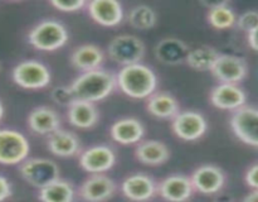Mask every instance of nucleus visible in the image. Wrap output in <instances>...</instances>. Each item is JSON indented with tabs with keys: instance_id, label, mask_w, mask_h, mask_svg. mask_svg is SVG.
<instances>
[{
	"instance_id": "nucleus-5",
	"label": "nucleus",
	"mask_w": 258,
	"mask_h": 202,
	"mask_svg": "<svg viewBox=\"0 0 258 202\" xmlns=\"http://www.w3.org/2000/svg\"><path fill=\"white\" fill-rule=\"evenodd\" d=\"M12 78L24 90H42L49 85L52 75L48 66L40 61L25 60L13 68Z\"/></svg>"
},
{
	"instance_id": "nucleus-9",
	"label": "nucleus",
	"mask_w": 258,
	"mask_h": 202,
	"mask_svg": "<svg viewBox=\"0 0 258 202\" xmlns=\"http://www.w3.org/2000/svg\"><path fill=\"white\" fill-rule=\"evenodd\" d=\"M173 133L184 141H196L208 130V123L203 114L194 110L180 111L171 120Z\"/></svg>"
},
{
	"instance_id": "nucleus-1",
	"label": "nucleus",
	"mask_w": 258,
	"mask_h": 202,
	"mask_svg": "<svg viewBox=\"0 0 258 202\" xmlns=\"http://www.w3.org/2000/svg\"><path fill=\"white\" fill-rule=\"evenodd\" d=\"M117 87L126 96L144 100L153 95L158 87V76L153 68L144 63L125 66L116 75Z\"/></svg>"
},
{
	"instance_id": "nucleus-4",
	"label": "nucleus",
	"mask_w": 258,
	"mask_h": 202,
	"mask_svg": "<svg viewBox=\"0 0 258 202\" xmlns=\"http://www.w3.org/2000/svg\"><path fill=\"white\" fill-rule=\"evenodd\" d=\"M145 53V43L133 34L116 35L107 45V55L110 60L122 67L141 63Z\"/></svg>"
},
{
	"instance_id": "nucleus-37",
	"label": "nucleus",
	"mask_w": 258,
	"mask_h": 202,
	"mask_svg": "<svg viewBox=\"0 0 258 202\" xmlns=\"http://www.w3.org/2000/svg\"><path fill=\"white\" fill-rule=\"evenodd\" d=\"M4 111H5L4 105H3V103H2V101H0V120H2L3 116H4Z\"/></svg>"
},
{
	"instance_id": "nucleus-33",
	"label": "nucleus",
	"mask_w": 258,
	"mask_h": 202,
	"mask_svg": "<svg viewBox=\"0 0 258 202\" xmlns=\"http://www.w3.org/2000/svg\"><path fill=\"white\" fill-rule=\"evenodd\" d=\"M244 182L252 189H258V163L252 164L244 174Z\"/></svg>"
},
{
	"instance_id": "nucleus-3",
	"label": "nucleus",
	"mask_w": 258,
	"mask_h": 202,
	"mask_svg": "<svg viewBox=\"0 0 258 202\" xmlns=\"http://www.w3.org/2000/svg\"><path fill=\"white\" fill-rule=\"evenodd\" d=\"M68 30L63 23L54 19H44L28 33V43L43 52H54L67 43Z\"/></svg>"
},
{
	"instance_id": "nucleus-29",
	"label": "nucleus",
	"mask_w": 258,
	"mask_h": 202,
	"mask_svg": "<svg viewBox=\"0 0 258 202\" xmlns=\"http://www.w3.org/2000/svg\"><path fill=\"white\" fill-rule=\"evenodd\" d=\"M158 22L156 12L149 5H136L128 12L127 23L138 30H149Z\"/></svg>"
},
{
	"instance_id": "nucleus-12",
	"label": "nucleus",
	"mask_w": 258,
	"mask_h": 202,
	"mask_svg": "<svg viewBox=\"0 0 258 202\" xmlns=\"http://www.w3.org/2000/svg\"><path fill=\"white\" fill-rule=\"evenodd\" d=\"M121 191L133 202H146L158 193V183L153 177L145 173H133L121 183Z\"/></svg>"
},
{
	"instance_id": "nucleus-34",
	"label": "nucleus",
	"mask_w": 258,
	"mask_h": 202,
	"mask_svg": "<svg viewBox=\"0 0 258 202\" xmlns=\"http://www.w3.org/2000/svg\"><path fill=\"white\" fill-rule=\"evenodd\" d=\"M13 196V187L12 183L7 177L0 174V202L7 201L8 198Z\"/></svg>"
},
{
	"instance_id": "nucleus-26",
	"label": "nucleus",
	"mask_w": 258,
	"mask_h": 202,
	"mask_svg": "<svg viewBox=\"0 0 258 202\" xmlns=\"http://www.w3.org/2000/svg\"><path fill=\"white\" fill-rule=\"evenodd\" d=\"M40 202H75L76 189L70 181L58 178L38 192Z\"/></svg>"
},
{
	"instance_id": "nucleus-17",
	"label": "nucleus",
	"mask_w": 258,
	"mask_h": 202,
	"mask_svg": "<svg viewBox=\"0 0 258 202\" xmlns=\"http://www.w3.org/2000/svg\"><path fill=\"white\" fill-rule=\"evenodd\" d=\"M86 7L93 22L102 27H117L123 19V8L116 0H92Z\"/></svg>"
},
{
	"instance_id": "nucleus-6",
	"label": "nucleus",
	"mask_w": 258,
	"mask_h": 202,
	"mask_svg": "<svg viewBox=\"0 0 258 202\" xmlns=\"http://www.w3.org/2000/svg\"><path fill=\"white\" fill-rule=\"evenodd\" d=\"M20 177L30 186L40 189L59 178V167L48 158H27L19 164Z\"/></svg>"
},
{
	"instance_id": "nucleus-13",
	"label": "nucleus",
	"mask_w": 258,
	"mask_h": 202,
	"mask_svg": "<svg viewBox=\"0 0 258 202\" xmlns=\"http://www.w3.org/2000/svg\"><path fill=\"white\" fill-rule=\"evenodd\" d=\"M116 182L106 174H91L80 187L78 194L86 202H106L116 193Z\"/></svg>"
},
{
	"instance_id": "nucleus-2",
	"label": "nucleus",
	"mask_w": 258,
	"mask_h": 202,
	"mask_svg": "<svg viewBox=\"0 0 258 202\" xmlns=\"http://www.w3.org/2000/svg\"><path fill=\"white\" fill-rule=\"evenodd\" d=\"M70 87L76 100L95 104L108 97L117 87V82H116V75L98 68V70L81 73L71 83Z\"/></svg>"
},
{
	"instance_id": "nucleus-30",
	"label": "nucleus",
	"mask_w": 258,
	"mask_h": 202,
	"mask_svg": "<svg viewBox=\"0 0 258 202\" xmlns=\"http://www.w3.org/2000/svg\"><path fill=\"white\" fill-rule=\"evenodd\" d=\"M50 97L55 104L64 106V108H68L71 104L76 101L75 95H73L70 86H57V87H54L50 92Z\"/></svg>"
},
{
	"instance_id": "nucleus-10",
	"label": "nucleus",
	"mask_w": 258,
	"mask_h": 202,
	"mask_svg": "<svg viewBox=\"0 0 258 202\" xmlns=\"http://www.w3.org/2000/svg\"><path fill=\"white\" fill-rule=\"evenodd\" d=\"M115 150L105 144L93 145L80 154V166L91 174H102L116 164Z\"/></svg>"
},
{
	"instance_id": "nucleus-32",
	"label": "nucleus",
	"mask_w": 258,
	"mask_h": 202,
	"mask_svg": "<svg viewBox=\"0 0 258 202\" xmlns=\"http://www.w3.org/2000/svg\"><path fill=\"white\" fill-rule=\"evenodd\" d=\"M50 5L54 7L55 9L60 10L63 13H75L81 10L87 5L85 0H76V2H60V0H53L50 2Z\"/></svg>"
},
{
	"instance_id": "nucleus-36",
	"label": "nucleus",
	"mask_w": 258,
	"mask_h": 202,
	"mask_svg": "<svg viewBox=\"0 0 258 202\" xmlns=\"http://www.w3.org/2000/svg\"><path fill=\"white\" fill-rule=\"evenodd\" d=\"M242 202H258V189H252L248 194H246Z\"/></svg>"
},
{
	"instance_id": "nucleus-11",
	"label": "nucleus",
	"mask_w": 258,
	"mask_h": 202,
	"mask_svg": "<svg viewBox=\"0 0 258 202\" xmlns=\"http://www.w3.org/2000/svg\"><path fill=\"white\" fill-rule=\"evenodd\" d=\"M211 72L219 81V83L237 85L248 75V65L244 58L238 56L219 55Z\"/></svg>"
},
{
	"instance_id": "nucleus-20",
	"label": "nucleus",
	"mask_w": 258,
	"mask_h": 202,
	"mask_svg": "<svg viewBox=\"0 0 258 202\" xmlns=\"http://www.w3.org/2000/svg\"><path fill=\"white\" fill-rule=\"evenodd\" d=\"M27 125L34 134L49 135L60 128V116L49 106H38L28 115Z\"/></svg>"
},
{
	"instance_id": "nucleus-35",
	"label": "nucleus",
	"mask_w": 258,
	"mask_h": 202,
	"mask_svg": "<svg viewBox=\"0 0 258 202\" xmlns=\"http://www.w3.org/2000/svg\"><path fill=\"white\" fill-rule=\"evenodd\" d=\"M248 44L252 49L258 52V27L248 33Z\"/></svg>"
},
{
	"instance_id": "nucleus-16",
	"label": "nucleus",
	"mask_w": 258,
	"mask_h": 202,
	"mask_svg": "<svg viewBox=\"0 0 258 202\" xmlns=\"http://www.w3.org/2000/svg\"><path fill=\"white\" fill-rule=\"evenodd\" d=\"M158 193L168 202H186L194 193L190 177L185 174H171L158 184Z\"/></svg>"
},
{
	"instance_id": "nucleus-38",
	"label": "nucleus",
	"mask_w": 258,
	"mask_h": 202,
	"mask_svg": "<svg viewBox=\"0 0 258 202\" xmlns=\"http://www.w3.org/2000/svg\"><path fill=\"white\" fill-rule=\"evenodd\" d=\"M0 70H2V63H0Z\"/></svg>"
},
{
	"instance_id": "nucleus-14",
	"label": "nucleus",
	"mask_w": 258,
	"mask_h": 202,
	"mask_svg": "<svg viewBox=\"0 0 258 202\" xmlns=\"http://www.w3.org/2000/svg\"><path fill=\"white\" fill-rule=\"evenodd\" d=\"M212 105L219 110L236 111L246 105L247 95L242 87L234 83H218L209 95Z\"/></svg>"
},
{
	"instance_id": "nucleus-25",
	"label": "nucleus",
	"mask_w": 258,
	"mask_h": 202,
	"mask_svg": "<svg viewBox=\"0 0 258 202\" xmlns=\"http://www.w3.org/2000/svg\"><path fill=\"white\" fill-rule=\"evenodd\" d=\"M67 119L77 129H91L97 125L100 113L95 104L76 100L67 108Z\"/></svg>"
},
{
	"instance_id": "nucleus-19",
	"label": "nucleus",
	"mask_w": 258,
	"mask_h": 202,
	"mask_svg": "<svg viewBox=\"0 0 258 202\" xmlns=\"http://www.w3.org/2000/svg\"><path fill=\"white\" fill-rule=\"evenodd\" d=\"M189 47L179 38L168 37L156 43L154 48L155 58L166 66H178L185 62L189 53Z\"/></svg>"
},
{
	"instance_id": "nucleus-7",
	"label": "nucleus",
	"mask_w": 258,
	"mask_h": 202,
	"mask_svg": "<svg viewBox=\"0 0 258 202\" xmlns=\"http://www.w3.org/2000/svg\"><path fill=\"white\" fill-rule=\"evenodd\" d=\"M30 144L27 136L14 129H0V164L15 166L28 158Z\"/></svg>"
},
{
	"instance_id": "nucleus-24",
	"label": "nucleus",
	"mask_w": 258,
	"mask_h": 202,
	"mask_svg": "<svg viewBox=\"0 0 258 202\" xmlns=\"http://www.w3.org/2000/svg\"><path fill=\"white\" fill-rule=\"evenodd\" d=\"M146 109L154 118L161 120H173L180 113V105L175 96L169 92H154L146 98Z\"/></svg>"
},
{
	"instance_id": "nucleus-31",
	"label": "nucleus",
	"mask_w": 258,
	"mask_h": 202,
	"mask_svg": "<svg viewBox=\"0 0 258 202\" xmlns=\"http://www.w3.org/2000/svg\"><path fill=\"white\" fill-rule=\"evenodd\" d=\"M237 27L243 32L249 33L258 27V12L257 10H247L243 14L237 17Z\"/></svg>"
},
{
	"instance_id": "nucleus-22",
	"label": "nucleus",
	"mask_w": 258,
	"mask_h": 202,
	"mask_svg": "<svg viewBox=\"0 0 258 202\" xmlns=\"http://www.w3.org/2000/svg\"><path fill=\"white\" fill-rule=\"evenodd\" d=\"M135 158L146 166H161L170 158V149L161 140H141L136 145Z\"/></svg>"
},
{
	"instance_id": "nucleus-18",
	"label": "nucleus",
	"mask_w": 258,
	"mask_h": 202,
	"mask_svg": "<svg viewBox=\"0 0 258 202\" xmlns=\"http://www.w3.org/2000/svg\"><path fill=\"white\" fill-rule=\"evenodd\" d=\"M47 148L53 156L59 158H72L80 154L81 141L73 131L59 128L48 135Z\"/></svg>"
},
{
	"instance_id": "nucleus-28",
	"label": "nucleus",
	"mask_w": 258,
	"mask_h": 202,
	"mask_svg": "<svg viewBox=\"0 0 258 202\" xmlns=\"http://www.w3.org/2000/svg\"><path fill=\"white\" fill-rule=\"evenodd\" d=\"M219 55L221 53L214 47L202 45V47H197L194 49L189 50L185 63L191 70L199 71V72H206V71H211L213 68Z\"/></svg>"
},
{
	"instance_id": "nucleus-27",
	"label": "nucleus",
	"mask_w": 258,
	"mask_h": 202,
	"mask_svg": "<svg viewBox=\"0 0 258 202\" xmlns=\"http://www.w3.org/2000/svg\"><path fill=\"white\" fill-rule=\"evenodd\" d=\"M208 23L218 30L229 29L237 23V15L227 2L208 4Z\"/></svg>"
},
{
	"instance_id": "nucleus-23",
	"label": "nucleus",
	"mask_w": 258,
	"mask_h": 202,
	"mask_svg": "<svg viewBox=\"0 0 258 202\" xmlns=\"http://www.w3.org/2000/svg\"><path fill=\"white\" fill-rule=\"evenodd\" d=\"M105 62V53L96 44H82L71 55V63L81 73L101 68Z\"/></svg>"
},
{
	"instance_id": "nucleus-21",
	"label": "nucleus",
	"mask_w": 258,
	"mask_h": 202,
	"mask_svg": "<svg viewBox=\"0 0 258 202\" xmlns=\"http://www.w3.org/2000/svg\"><path fill=\"white\" fill-rule=\"evenodd\" d=\"M111 138L122 145H133L143 140L145 126L136 118H122L116 120L110 129Z\"/></svg>"
},
{
	"instance_id": "nucleus-8",
	"label": "nucleus",
	"mask_w": 258,
	"mask_h": 202,
	"mask_svg": "<svg viewBox=\"0 0 258 202\" xmlns=\"http://www.w3.org/2000/svg\"><path fill=\"white\" fill-rule=\"evenodd\" d=\"M229 125L239 140L258 148V108L244 105L233 111Z\"/></svg>"
},
{
	"instance_id": "nucleus-15",
	"label": "nucleus",
	"mask_w": 258,
	"mask_h": 202,
	"mask_svg": "<svg viewBox=\"0 0 258 202\" xmlns=\"http://www.w3.org/2000/svg\"><path fill=\"white\" fill-rule=\"evenodd\" d=\"M190 181L194 191L203 194H214L226 184V174L223 169L214 164H204L193 172Z\"/></svg>"
}]
</instances>
